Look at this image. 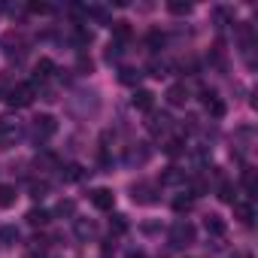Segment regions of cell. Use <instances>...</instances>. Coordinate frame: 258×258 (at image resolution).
<instances>
[{"mask_svg":"<svg viewBox=\"0 0 258 258\" xmlns=\"http://www.w3.org/2000/svg\"><path fill=\"white\" fill-rule=\"evenodd\" d=\"M170 243L173 246H191L195 243V225L188 222V219H179V222H173V228H170Z\"/></svg>","mask_w":258,"mask_h":258,"instance_id":"obj_1","label":"cell"},{"mask_svg":"<svg viewBox=\"0 0 258 258\" xmlns=\"http://www.w3.org/2000/svg\"><path fill=\"white\" fill-rule=\"evenodd\" d=\"M7 100H10V106H31V100H34V85L31 82H19V85H13L10 91H7Z\"/></svg>","mask_w":258,"mask_h":258,"instance_id":"obj_2","label":"cell"},{"mask_svg":"<svg viewBox=\"0 0 258 258\" xmlns=\"http://www.w3.org/2000/svg\"><path fill=\"white\" fill-rule=\"evenodd\" d=\"M19 137V127L10 115H0V149H10Z\"/></svg>","mask_w":258,"mask_h":258,"instance_id":"obj_3","label":"cell"},{"mask_svg":"<svg viewBox=\"0 0 258 258\" xmlns=\"http://www.w3.org/2000/svg\"><path fill=\"white\" fill-rule=\"evenodd\" d=\"M55 131H58V121L52 115H37L34 118V137L37 140H49Z\"/></svg>","mask_w":258,"mask_h":258,"instance_id":"obj_4","label":"cell"},{"mask_svg":"<svg viewBox=\"0 0 258 258\" xmlns=\"http://www.w3.org/2000/svg\"><path fill=\"white\" fill-rule=\"evenodd\" d=\"M201 100H204V106H207V112H210L213 118H222V115H225V103L219 100V94H216L213 88H204V91H201Z\"/></svg>","mask_w":258,"mask_h":258,"instance_id":"obj_5","label":"cell"},{"mask_svg":"<svg viewBox=\"0 0 258 258\" xmlns=\"http://www.w3.org/2000/svg\"><path fill=\"white\" fill-rule=\"evenodd\" d=\"M131 195H134V204H143V207H149V204L158 201L155 198V185H149V182H134Z\"/></svg>","mask_w":258,"mask_h":258,"instance_id":"obj_6","label":"cell"},{"mask_svg":"<svg viewBox=\"0 0 258 258\" xmlns=\"http://www.w3.org/2000/svg\"><path fill=\"white\" fill-rule=\"evenodd\" d=\"M91 204H94L97 210L109 213V210L115 207V195H112V188H94V191H91Z\"/></svg>","mask_w":258,"mask_h":258,"instance_id":"obj_7","label":"cell"},{"mask_svg":"<svg viewBox=\"0 0 258 258\" xmlns=\"http://www.w3.org/2000/svg\"><path fill=\"white\" fill-rule=\"evenodd\" d=\"M164 97H167V103H170V106H185V100H188V88H185L182 82H176V85H170V88H167V94H164Z\"/></svg>","mask_w":258,"mask_h":258,"instance_id":"obj_8","label":"cell"},{"mask_svg":"<svg viewBox=\"0 0 258 258\" xmlns=\"http://www.w3.org/2000/svg\"><path fill=\"white\" fill-rule=\"evenodd\" d=\"M137 109H143V112H152V106H155V94L152 91H146V88H140V91H134V100H131Z\"/></svg>","mask_w":258,"mask_h":258,"instance_id":"obj_9","label":"cell"},{"mask_svg":"<svg viewBox=\"0 0 258 258\" xmlns=\"http://www.w3.org/2000/svg\"><path fill=\"white\" fill-rule=\"evenodd\" d=\"M52 70H55V64H52L49 58H40L37 67H34V79H37V82H46V79L52 76Z\"/></svg>","mask_w":258,"mask_h":258,"instance_id":"obj_10","label":"cell"},{"mask_svg":"<svg viewBox=\"0 0 258 258\" xmlns=\"http://www.w3.org/2000/svg\"><path fill=\"white\" fill-rule=\"evenodd\" d=\"M16 198H19L16 195V185H7V182L0 185V207H4V210H10L16 204Z\"/></svg>","mask_w":258,"mask_h":258,"instance_id":"obj_11","label":"cell"},{"mask_svg":"<svg viewBox=\"0 0 258 258\" xmlns=\"http://www.w3.org/2000/svg\"><path fill=\"white\" fill-rule=\"evenodd\" d=\"M234 219H237V222H243V225H252L255 213H252V207H249V204H234Z\"/></svg>","mask_w":258,"mask_h":258,"instance_id":"obj_12","label":"cell"},{"mask_svg":"<svg viewBox=\"0 0 258 258\" xmlns=\"http://www.w3.org/2000/svg\"><path fill=\"white\" fill-rule=\"evenodd\" d=\"M204 228H207V234H213V237H222V234H225V219H219V216H207Z\"/></svg>","mask_w":258,"mask_h":258,"instance_id":"obj_13","label":"cell"},{"mask_svg":"<svg viewBox=\"0 0 258 258\" xmlns=\"http://www.w3.org/2000/svg\"><path fill=\"white\" fill-rule=\"evenodd\" d=\"M118 82H121V85H137V82H140V70L121 67V70H118Z\"/></svg>","mask_w":258,"mask_h":258,"instance_id":"obj_14","label":"cell"},{"mask_svg":"<svg viewBox=\"0 0 258 258\" xmlns=\"http://www.w3.org/2000/svg\"><path fill=\"white\" fill-rule=\"evenodd\" d=\"M167 127H170V118H167V115H152V118H149V131H152V134H164Z\"/></svg>","mask_w":258,"mask_h":258,"instance_id":"obj_15","label":"cell"},{"mask_svg":"<svg viewBox=\"0 0 258 258\" xmlns=\"http://www.w3.org/2000/svg\"><path fill=\"white\" fill-rule=\"evenodd\" d=\"M112 37H115V43L121 46L127 37H131V25H127V22H115V25H112Z\"/></svg>","mask_w":258,"mask_h":258,"instance_id":"obj_16","label":"cell"},{"mask_svg":"<svg viewBox=\"0 0 258 258\" xmlns=\"http://www.w3.org/2000/svg\"><path fill=\"white\" fill-rule=\"evenodd\" d=\"M49 219H52V216H49V213H46V210H37V207H34V210H31V213H28V222H31V225H34V228H37V225H40V228H43V225H46V222H49Z\"/></svg>","mask_w":258,"mask_h":258,"instance_id":"obj_17","label":"cell"},{"mask_svg":"<svg viewBox=\"0 0 258 258\" xmlns=\"http://www.w3.org/2000/svg\"><path fill=\"white\" fill-rule=\"evenodd\" d=\"M16 240H19V228H13V225L0 228V243H4V246H13Z\"/></svg>","mask_w":258,"mask_h":258,"instance_id":"obj_18","label":"cell"},{"mask_svg":"<svg viewBox=\"0 0 258 258\" xmlns=\"http://www.w3.org/2000/svg\"><path fill=\"white\" fill-rule=\"evenodd\" d=\"M167 10H170L173 16H188V13H191V4H185V0H170Z\"/></svg>","mask_w":258,"mask_h":258,"instance_id":"obj_19","label":"cell"},{"mask_svg":"<svg viewBox=\"0 0 258 258\" xmlns=\"http://www.w3.org/2000/svg\"><path fill=\"white\" fill-rule=\"evenodd\" d=\"M64 170H67V173H61V176H64V182H76V179H82V176H85V170H82L79 164H70V167H64Z\"/></svg>","mask_w":258,"mask_h":258,"instance_id":"obj_20","label":"cell"},{"mask_svg":"<svg viewBox=\"0 0 258 258\" xmlns=\"http://www.w3.org/2000/svg\"><path fill=\"white\" fill-rule=\"evenodd\" d=\"M191 207H195V195H185V198H176L173 201V210L176 213H188Z\"/></svg>","mask_w":258,"mask_h":258,"instance_id":"obj_21","label":"cell"},{"mask_svg":"<svg viewBox=\"0 0 258 258\" xmlns=\"http://www.w3.org/2000/svg\"><path fill=\"white\" fill-rule=\"evenodd\" d=\"M109 231H112V234H124V231H127V219H124V216H112V219H109Z\"/></svg>","mask_w":258,"mask_h":258,"instance_id":"obj_22","label":"cell"},{"mask_svg":"<svg viewBox=\"0 0 258 258\" xmlns=\"http://www.w3.org/2000/svg\"><path fill=\"white\" fill-rule=\"evenodd\" d=\"M76 234H79L82 240H85V237H94V225L85 222V219H79V222H76Z\"/></svg>","mask_w":258,"mask_h":258,"instance_id":"obj_23","label":"cell"},{"mask_svg":"<svg viewBox=\"0 0 258 258\" xmlns=\"http://www.w3.org/2000/svg\"><path fill=\"white\" fill-rule=\"evenodd\" d=\"M146 158H149V149H131V152H127V161H131V164H134V161L143 164Z\"/></svg>","mask_w":258,"mask_h":258,"instance_id":"obj_24","label":"cell"},{"mask_svg":"<svg viewBox=\"0 0 258 258\" xmlns=\"http://www.w3.org/2000/svg\"><path fill=\"white\" fill-rule=\"evenodd\" d=\"M161 182H164V185H173V182H182V173H179L176 167H170V170H167V173L161 176Z\"/></svg>","mask_w":258,"mask_h":258,"instance_id":"obj_25","label":"cell"},{"mask_svg":"<svg viewBox=\"0 0 258 258\" xmlns=\"http://www.w3.org/2000/svg\"><path fill=\"white\" fill-rule=\"evenodd\" d=\"M219 198H222L225 204H234V185H231V182H222V188H219Z\"/></svg>","mask_w":258,"mask_h":258,"instance_id":"obj_26","label":"cell"},{"mask_svg":"<svg viewBox=\"0 0 258 258\" xmlns=\"http://www.w3.org/2000/svg\"><path fill=\"white\" fill-rule=\"evenodd\" d=\"M73 210H76L73 201H61V204L55 207V216H73Z\"/></svg>","mask_w":258,"mask_h":258,"instance_id":"obj_27","label":"cell"},{"mask_svg":"<svg viewBox=\"0 0 258 258\" xmlns=\"http://www.w3.org/2000/svg\"><path fill=\"white\" fill-rule=\"evenodd\" d=\"M76 43L79 46H88L91 43V31L88 28H76Z\"/></svg>","mask_w":258,"mask_h":258,"instance_id":"obj_28","label":"cell"},{"mask_svg":"<svg viewBox=\"0 0 258 258\" xmlns=\"http://www.w3.org/2000/svg\"><path fill=\"white\" fill-rule=\"evenodd\" d=\"M46 191H49V182H31V195L34 198H46Z\"/></svg>","mask_w":258,"mask_h":258,"instance_id":"obj_29","label":"cell"},{"mask_svg":"<svg viewBox=\"0 0 258 258\" xmlns=\"http://www.w3.org/2000/svg\"><path fill=\"white\" fill-rule=\"evenodd\" d=\"M149 46H152V49H161V46H164V34L149 31Z\"/></svg>","mask_w":258,"mask_h":258,"instance_id":"obj_30","label":"cell"},{"mask_svg":"<svg viewBox=\"0 0 258 258\" xmlns=\"http://www.w3.org/2000/svg\"><path fill=\"white\" fill-rule=\"evenodd\" d=\"M118 55H121V46L118 43H109L106 46V61H118Z\"/></svg>","mask_w":258,"mask_h":258,"instance_id":"obj_31","label":"cell"},{"mask_svg":"<svg viewBox=\"0 0 258 258\" xmlns=\"http://www.w3.org/2000/svg\"><path fill=\"white\" fill-rule=\"evenodd\" d=\"M179 149H182V140H170V143L164 146V152H167V155H176Z\"/></svg>","mask_w":258,"mask_h":258,"instance_id":"obj_32","label":"cell"},{"mask_svg":"<svg viewBox=\"0 0 258 258\" xmlns=\"http://www.w3.org/2000/svg\"><path fill=\"white\" fill-rule=\"evenodd\" d=\"M28 10H31V13H43V16H46V13H52V7H49V4H31Z\"/></svg>","mask_w":258,"mask_h":258,"instance_id":"obj_33","label":"cell"},{"mask_svg":"<svg viewBox=\"0 0 258 258\" xmlns=\"http://www.w3.org/2000/svg\"><path fill=\"white\" fill-rule=\"evenodd\" d=\"M91 67H94V61L82 55V58H79V70H82V73H91Z\"/></svg>","mask_w":258,"mask_h":258,"instance_id":"obj_34","label":"cell"},{"mask_svg":"<svg viewBox=\"0 0 258 258\" xmlns=\"http://www.w3.org/2000/svg\"><path fill=\"white\" fill-rule=\"evenodd\" d=\"M25 258H43V252H37V249H31V252H28Z\"/></svg>","mask_w":258,"mask_h":258,"instance_id":"obj_35","label":"cell"},{"mask_svg":"<svg viewBox=\"0 0 258 258\" xmlns=\"http://www.w3.org/2000/svg\"><path fill=\"white\" fill-rule=\"evenodd\" d=\"M127 258H143V252H131V255H127Z\"/></svg>","mask_w":258,"mask_h":258,"instance_id":"obj_36","label":"cell"},{"mask_svg":"<svg viewBox=\"0 0 258 258\" xmlns=\"http://www.w3.org/2000/svg\"><path fill=\"white\" fill-rule=\"evenodd\" d=\"M0 94H4V82H0Z\"/></svg>","mask_w":258,"mask_h":258,"instance_id":"obj_37","label":"cell"}]
</instances>
